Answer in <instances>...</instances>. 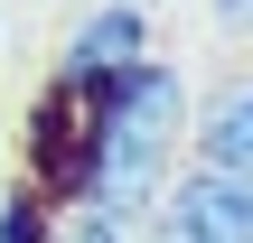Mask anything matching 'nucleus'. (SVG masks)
I'll return each instance as SVG.
<instances>
[{"label":"nucleus","instance_id":"nucleus-1","mask_svg":"<svg viewBox=\"0 0 253 243\" xmlns=\"http://www.w3.org/2000/svg\"><path fill=\"white\" fill-rule=\"evenodd\" d=\"M188 75L169 56L122 66L113 84H94V140H84V187L66 215H103L141 243L150 206L169 197V178L188 169Z\"/></svg>","mask_w":253,"mask_h":243},{"label":"nucleus","instance_id":"nucleus-2","mask_svg":"<svg viewBox=\"0 0 253 243\" xmlns=\"http://www.w3.org/2000/svg\"><path fill=\"white\" fill-rule=\"evenodd\" d=\"M141 243H253V178L178 169V178H169V197L150 206Z\"/></svg>","mask_w":253,"mask_h":243},{"label":"nucleus","instance_id":"nucleus-3","mask_svg":"<svg viewBox=\"0 0 253 243\" xmlns=\"http://www.w3.org/2000/svg\"><path fill=\"white\" fill-rule=\"evenodd\" d=\"M150 37H160V19H150V0H94L75 28H66V47H56V84H113L122 66H141L150 56Z\"/></svg>","mask_w":253,"mask_h":243},{"label":"nucleus","instance_id":"nucleus-4","mask_svg":"<svg viewBox=\"0 0 253 243\" xmlns=\"http://www.w3.org/2000/svg\"><path fill=\"white\" fill-rule=\"evenodd\" d=\"M188 169L253 178V75H216L188 103Z\"/></svg>","mask_w":253,"mask_h":243},{"label":"nucleus","instance_id":"nucleus-5","mask_svg":"<svg viewBox=\"0 0 253 243\" xmlns=\"http://www.w3.org/2000/svg\"><path fill=\"white\" fill-rule=\"evenodd\" d=\"M0 243H56V206H47L28 178L0 197Z\"/></svg>","mask_w":253,"mask_h":243},{"label":"nucleus","instance_id":"nucleus-6","mask_svg":"<svg viewBox=\"0 0 253 243\" xmlns=\"http://www.w3.org/2000/svg\"><path fill=\"white\" fill-rule=\"evenodd\" d=\"M207 9H216V28H244L253 19V0H207Z\"/></svg>","mask_w":253,"mask_h":243}]
</instances>
